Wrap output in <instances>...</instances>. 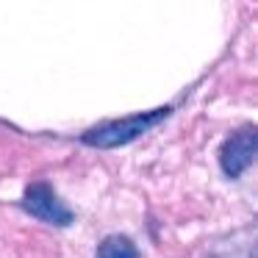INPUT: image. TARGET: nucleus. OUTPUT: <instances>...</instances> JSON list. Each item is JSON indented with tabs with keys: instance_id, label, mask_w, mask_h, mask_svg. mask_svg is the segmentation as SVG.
Segmentation results:
<instances>
[{
	"instance_id": "1",
	"label": "nucleus",
	"mask_w": 258,
	"mask_h": 258,
	"mask_svg": "<svg viewBox=\"0 0 258 258\" xmlns=\"http://www.w3.org/2000/svg\"><path fill=\"white\" fill-rule=\"evenodd\" d=\"M167 111H150V114H131V117H122V119H114V122H106V125H97V128L86 131L84 134V142L92 147H100V150H114V147H122V145H131L136 142L142 134L153 128V122L164 117Z\"/></svg>"
},
{
	"instance_id": "2",
	"label": "nucleus",
	"mask_w": 258,
	"mask_h": 258,
	"mask_svg": "<svg viewBox=\"0 0 258 258\" xmlns=\"http://www.w3.org/2000/svg\"><path fill=\"white\" fill-rule=\"evenodd\" d=\"M255 150H258V131L252 125H244L236 134H230L228 142L222 145V153H219V164H222L225 175H230V178L241 175L252 164Z\"/></svg>"
},
{
	"instance_id": "3",
	"label": "nucleus",
	"mask_w": 258,
	"mask_h": 258,
	"mask_svg": "<svg viewBox=\"0 0 258 258\" xmlns=\"http://www.w3.org/2000/svg\"><path fill=\"white\" fill-rule=\"evenodd\" d=\"M23 208L28 214H34L36 219H45V222H50V225H70L73 222V211L58 200L56 191L47 183H31L28 189H25Z\"/></svg>"
},
{
	"instance_id": "4",
	"label": "nucleus",
	"mask_w": 258,
	"mask_h": 258,
	"mask_svg": "<svg viewBox=\"0 0 258 258\" xmlns=\"http://www.w3.org/2000/svg\"><path fill=\"white\" fill-rule=\"evenodd\" d=\"M97 258H139V250L136 244L128 239V236H106L97 247Z\"/></svg>"
}]
</instances>
